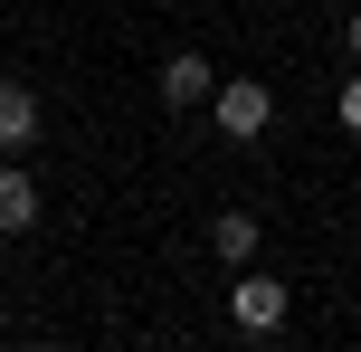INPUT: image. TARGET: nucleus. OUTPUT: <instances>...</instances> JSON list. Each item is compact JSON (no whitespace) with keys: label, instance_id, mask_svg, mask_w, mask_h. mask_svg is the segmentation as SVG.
<instances>
[{"label":"nucleus","instance_id":"1","mask_svg":"<svg viewBox=\"0 0 361 352\" xmlns=\"http://www.w3.org/2000/svg\"><path fill=\"white\" fill-rule=\"evenodd\" d=\"M209 124L228 133V143H257V133L276 124V86H267V76H219V95H209Z\"/></svg>","mask_w":361,"mask_h":352},{"label":"nucleus","instance_id":"2","mask_svg":"<svg viewBox=\"0 0 361 352\" xmlns=\"http://www.w3.org/2000/svg\"><path fill=\"white\" fill-rule=\"evenodd\" d=\"M228 315H238V334H286V277H267V267H238Z\"/></svg>","mask_w":361,"mask_h":352},{"label":"nucleus","instance_id":"3","mask_svg":"<svg viewBox=\"0 0 361 352\" xmlns=\"http://www.w3.org/2000/svg\"><path fill=\"white\" fill-rule=\"evenodd\" d=\"M48 143V105H38V86H0V152H38Z\"/></svg>","mask_w":361,"mask_h":352},{"label":"nucleus","instance_id":"4","mask_svg":"<svg viewBox=\"0 0 361 352\" xmlns=\"http://www.w3.org/2000/svg\"><path fill=\"white\" fill-rule=\"evenodd\" d=\"M209 95H219L209 57H200V48H171V57H162V105H171V114H200Z\"/></svg>","mask_w":361,"mask_h":352},{"label":"nucleus","instance_id":"5","mask_svg":"<svg viewBox=\"0 0 361 352\" xmlns=\"http://www.w3.org/2000/svg\"><path fill=\"white\" fill-rule=\"evenodd\" d=\"M209 257L219 267H257V210H209Z\"/></svg>","mask_w":361,"mask_h":352},{"label":"nucleus","instance_id":"6","mask_svg":"<svg viewBox=\"0 0 361 352\" xmlns=\"http://www.w3.org/2000/svg\"><path fill=\"white\" fill-rule=\"evenodd\" d=\"M19 229H38V181L29 171H0V238H19Z\"/></svg>","mask_w":361,"mask_h":352},{"label":"nucleus","instance_id":"7","mask_svg":"<svg viewBox=\"0 0 361 352\" xmlns=\"http://www.w3.org/2000/svg\"><path fill=\"white\" fill-rule=\"evenodd\" d=\"M333 124H343V133H361V67L343 76V95H333Z\"/></svg>","mask_w":361,"mask_h":352},{"label":"nucleus","instance_id":"8","mask_svg":"<svg viewBox=\"0 0 361 352\" xmlns=\"http://www.w3.org/2000/svg\"><path fill=\"white\" fill-rule=\"evenodd\" d=\"M343 48H352V57H361V10H352V29H343Z\"/></svg>","mask_w":361,"mask_h":352}]
</instances>
